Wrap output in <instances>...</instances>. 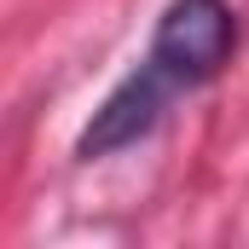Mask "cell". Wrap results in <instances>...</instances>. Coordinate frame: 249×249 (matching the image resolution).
Segmentation results:
<instances>
[{"mask_svg":"<svg viewBox=\"0 0 249 249\" xmlns=\"http://www.w3.org/2000/svg\"><path fill=\"white\" fill-rule=\"evenodd\" d=\"M232 53H238V12L226 0H174L157 18L145 58L174 87H203L232 64Z\"/></svg>","mask_w":249,"mask_h":249,"instance_id":"6da1fadb","label":"cell"},{"mask_svg":"<svg viewBox=\"0 0 249 249\" xmlns=\"http://www.w3.org/2000/svg\"><path fill=\"white\" fill-rule=\"evenodd\" d=\"M180 87L157 70V64L145 58L127 81L110 87V99L93 110V122L81 127V139H75V157L81 162H99V157H110V151H127V145H139L151 127L162 122V110H168V99H174Z\"/></svg>","mask_w":249,"mask_h":249,"instance_id":"7a4b0ae2","label":"cell"}]
</instances>
